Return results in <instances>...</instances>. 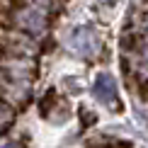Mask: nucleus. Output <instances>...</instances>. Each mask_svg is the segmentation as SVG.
I'll use <instances>...</instances> for the list:
<instances>
[{"label": "nucleus", "instance_id": "1", "mask_svg": "<svg viewBox=\"0 0 148 148\" xmlns=\"http://www.w3.org/2000/svg\"><path fill=\"white\" fill-rule=\"evenodd\" d=\"M68 46L71 51L80 53V56H95L100 51V36L95 34V29L83 24V27H75L68 36Z\"/></svg>", "mask_w": 148, "mask_h": 148}, {"label": "nucleus", "instance_id": "2", "mask_svg": "<svg viewBox=\"0 0 148 148\" xmlns=\"http://www.w3.org/2000/svg\"><path fill=\"white\" fill-rule=\"evenodd\" d=\"M17 24H20L22 29H27V32L32 34H39L41 29H44V12L36 10V8H20V12H17Z\"/></svg>", "mask_w": 148, "mask_h": 148}, {"label": "nucleus", "instance_id": "3", "mask_svg": "<svg viewBox=\"0 0 148 148\" xmlns=\"http://www.w3.org/2000/svg\"><path fill=\"white\" fill-rule=\"evenodd\" d=\"M92 95H95L100 102H104V104H114V102H116L114 78L107 75V73H100V75L95 78V85H92Z\"/></svg>", "mask_w": 148, "mask_h": 148}, {"label": "nucleus", "instance_id": "4", "mask_svg": "<svg viewBox=\"0 0 148 148\" xmlns=\"http://www.w3.org/2000/svg\"><path fill=\"white\" fill-rule=\"evenodd\" d=\"M39 3H46V0H39Z\"/></svg>", "mask_w": 148, "mask_h": 148}]
</instances>
